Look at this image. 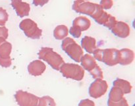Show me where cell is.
Here are the masks:
<instances>
[{
    "label": "cell",
    "instance_id": "20",
    "mask_svg": "<svg viewBox=\"0 0 135 106\" xmlns=\"http://www.w3.org/2000/svg\"><path fill=\"white\" fill-rule=\"evenodd\" d=\"M113 86H118L123 91L125 94H127L131 92L132 86L131 83L127 80H123L121 79H117L113 82Z\"/></svg>",
    "mask_w": 135,
    "mask_h": 106
},
{
    "label": "cell",
    "instance_id": "11",
    "mask_svg": "<svg viewBox=\"0 0 135 106\" xmlns=\"http://www.w3.org/2000/svg\"><path fill=\"white\" fill-rule=\"evenodd\" d=\"M15 98L18 105H38L39 98L36 95L22 90H18L15 95Z\"/></svg>",
    "mask_w": 135,
    "mask_h": 106
},
{
    "label": "cell",
    "instance_id": "10",
    "mask_svg": "<svg viewBox=\"0 0 135 106\" xmlns=\"http://www.w3.org/2000/svg\"><path fill=\"white\" fill-rule=\"evenodd\" d=\"M108 89V84L105 80L100 79H96L89 87V94L94 99L101 98L105 94Z\"/></svg>",
    "mask_w": 135,
    "mask_h": 106
},
{
    "label": "cell",
    "instance_id": "16",
    "mask_svg": "<svg viewBox=\"0 0 135 106\" xmlns=\"http://www.w3.org/2000/svg\"><path fill=\"white\" fill-rule=\"evenodd\" d=\"M119 64L121 65H128L133 62L134 59V52L128 48H123L119 50Z\"/></svg>",
    "mask_w": 135,
    "mask_h": 106
},
{
    "label": "cell",
    "instance_id": "23",
    "mask_svg": "<svg viewBox=\"0 0 135 106\" xmlns=\"http://www.w3.org/2000/svg\"><path fill=\"white\" fill-rule=\"evenodd\" d=\"M9 18V15L5 9L0 7V26H4Z\"/></svg>",
    "mask_w": 135,
    "mask_h": 106
},
{
    "label": "cell",
    "instance_id": "6",
    "mask_svg": "<svg viewBox=\"0 0 135 106\" xmlns=\"http://www.w3.org/2000/svg\"><path fill=\"white\" fill-rule=\"evenodd\" d=\"M19 28L23 31L26 36L33 40L40 39L42 35V30L39 28L38 25L30 18H26L21 21Z\"/></svg>",
    "mask_w": 135,
    "mask_h": 106
},
{
    "label": "cell",
    "instance_id": "27",
    "mask_svg": "<svg viewBox=\"0 0 135 106\" xmlns=\"http://www.w3.org/2000/svg\"><path fill=\"white\" fill-rule=\"evenodd\" d=\"M79 105H95V104L94 102L92 100H90L88 99H86V100H83L80 103H79Z\"/></svg>",
    "mask_w": 135,
    "mask_h": 106
},
{
    "label": "cell",
    "instance_id": "8",
    "mask_svg": "<svg viewBox=\"0 0 135 106\" xmlns=\"http://www.w3.org/2000/svg\"><path fill=\"white\" fill-rule=\"evenodd\" d=\"M12 45L4 38H0V65L5 68L9 67L12 64L10 55Z\"/></svg>",
    "mask_w": 135,
    "mask_h": 106
},
{
    "label": "cell",
    "instance_id": "22",
    "mask_svg": "<svg viewBox=\"0 0 135 106\" xmlns=\"http://www.w3.org/2000/svg\"><path fill=\"white\" fill-rule=\"evenodd\" d=\"M89 73H90V75H92L93 79H104V74H103V71L101 69V68L100 67V66L97 65L93 70L90 71Z\"/></svg>",
    "mask_w": 135,
    "mask_h": 106
},
{
    "label": "cell",
    "instance_id": "24",
    "mask_svg": "<svg viewBox=\"0 0 135 106\" xmlns=\"http://www.w3.org/2000/svg\"><path fill=\"white\" fill-rule=\"evenodd\" d=\"M100 5L104 9H110L113 5V0H101L100 1Z\"/></svg>",
    "mask_w": 135,
    "mask_h": 106
},
{
    "label": "cell",
    "instance_id": "25",
    "mask_svg": "<svg viewBox=\"0 0 135 106\" xmlns=\"http://www.w3.org/2000/svg\"><path fill=\"white\" fill-rule=\"evenodd\" d=\"M8 36H9L8 29L5 26H0V38L6 40L8 38Z\"/></svg>",
    "mask_w": 135,
    "mask_h": 106
},
{
    "label": "cell",
    "instance_id": "5",
    "mask_svg": "<svg viewBox=\"0 0 135 106\" xmlns=\"http://www.w3.org/2000/svg\"><path fill=\"white\" fill-rule=\"evenodd\" d=\"M91 17L98 24L103 25L109 30H111L114 26L117 21L115 17L112 16V15L108 14L99 4H96V10Z\"/></svg>",
    "mask_w": 135,
    "mask_h": 106
},
{
    "label": "cell",
    "instance_id": "3",
    "mask_svg": "<svg viewBox=\"0 0 135 106\" xmlns=\"http://www.w3.org/2000/svg\"><path fill=\"white\" fill-rule=\"evenodd\" d=\"M61 48L71 59L76 63H80L84 51L80 45L78 44L73 38H65L63 40Z\"/></svg>",
    "mask_w": 135,
    "mask_h": 106
},
{
    "label": "cell",
    "instance_id": "14",
    "mask_svg": "<svg viewBox=\"0 0 135 106\" xmlns=\"http://www.w3.org/2000/svg\"><path fill=\"white\" fill-rule=\"evenodd\" d=\"M11 5L19 17L28 16L30 11V6L28 3L22 0H11Z\"/></svg>",
    "mask_w": 135,
    "mask_h": 106
},
{
    "label": "cell",
    "instance_id": "7",
    "mask_svg": "<svg viewBox=\"0 0 135 106\" xmlns=\"http://www.w3.org/2000/svg\"><path fill=\"white\" fill-rule=\"evenodd\" d=\"M90 26L91 22L87 17L80 16L74 19L69 33L75 38H79L81 36L82 32L88 30Z\"/></svg>",
    "mask_w": 135,
    "mask_h": 106
},
{
    "label": "cell",
    "instance_id": "13",
    "mask_svg": "<svg viewBox=\"0 0 135 106\" xmlns=\"http://www.w3.org/2000/svg\"><path fill=\"white\" fill-rule=\"evenodd\" d=\"M111 30L114 35L120 38H126L130 35V26L123 21H117Z\"/></svg>",
    "mask_w": 135,
    "mask_h": 106
},
{
    "label": "cell",
    "instance_id": "18",
    "mask_svg": "<svg viewBox=\"0 0 135 106\" xmlns=\"http://www.w3.org/2000/svg\"><path fill=\"white\" fill-rule=\"evenodd\" d=\"M80 63H81V65L83 68L84 69L86 70L88 72L93 70L98 65L95 58L92 57V55H90V54L83 55L81 59H80Z\"/></svg>",
    "mask_w": 135,
    "mask_h": 106
},
{
    "label": "cell",
    "instance_id": "17",
    "mask_svg": "<svg viewBox=\"0 0 135 106\" xmlns=\"http://www.w3.org/2000/svg\"><path fill=\"white\" fill-rule=\"evenodd\" d=\"M81 47L84 49L86 52L93 54L94 50L97 49L96 39L93 37L86 36L81 40Z\"/></svg>",
    "mask_w": 135,
    "mask_h": 106
},
{
    "label": "cell",
    "instance_id": "2",
    "mask_svg": "<svg viewBox=\"0 0 135 106\" xmlns=\"http://www.w3.org/2000/svg\"><path fill=\"white\" fill-rule=\"evenodd\" d=\"M40 59L47 62L54 69L59 71L60 67L65 63L64 60L59 54L54 51L51 47H43L38 53Z\"/></svg>",
    "mask_w": 135,
    "mask_h": 106
},
{
    "label": "cell",
    "instance_id": "15",
    "mask_svg": "<svg viewBox=\"0 0 135 106\" xmlns=\"http://www.w3.org/2000/svg\"><path fill=\"white\" fill-rule=\"evenodd\" d=\"M27 69L30 75L38 76H40L44 73L46 69V66L40 60H35L29 63Z\"/></svg>",
    "mask_w": 135,
    "mask_h": 106
},
{
    "label": "cell",
    "instance_id": "12",
    "mask_svg": "<svg viewBox=\"0 0 135 106\" xmlns=\"http://www.w3.org/2000/svg\"><path fill=\"white\" fill-rule=\"evenodd\" d=\"M96 4L86 0H75L72 9L76 13L91 17L96 10Z\"/></svg>",
    "mask_w": 135,
    "mask_h": 106
},
{
    "label": "cell",
    "instance_id": "4",
    "mask_svg": "<svg viewBox=\"0 0 135 106\" xmlns=\"http://www.w3.org/2000/svg\"><path fill=\"white\" fill-rule=\"evenodd\" d=\"M59 71L67 79L80 81L84 76V69L79 65L74 63H63L59 69Z\"/></svg>",
    "mask_w": 135,
    "mask_h": 106
},
{
    "label": "cell",
    "instance_id": "19",
    "mask_svg": "<svg viewBox=\"0 0 135 106\" xmlns=\"http://www.w3.org/2000/svg\"><path fill=\"white\" fill-rule=\"evenodd\" d=\"M69 34V29L65 25H59L54 30V37L56 40H61L67 38Z\"/></svg>",
    "mask_w": 135,
    "mask_h": 106
},
{
    "label": "cell",
    "instance_id": "26",
    "mask_svg": "<svg viewBox=\"0 0 135 106\" xmlns=\"http://www.w3.org/2000/svg\"><path fill=\"white\" fill-rule=\"evenodd\" d=\"M50 0H32V3L35 6L42 7L47 4Z\"/></svg>",
    "mask_w": 135,
    "mask_h": 106
},
{
    "label": "cell",
    "instance_id": "1",
    "mask_svg": "<svg viewBox=\"0 0 135 106\" xmlns=\"http://www.w3.org/2000/svg\"><path fill=\"white\" fill-rule=\"evenodd\" d=\"M94 57L99 61L103 62L106 65L115 66L119 64L120 51L115 48L96 49L93 52Z\"/></svg>",
    "mask_w": 135,
    "mask_h": 106
},
{
    "label": "cell",
    "instance_id": "9",
    "mask_svg": "<svg viewBox=\"0 0 135 106\" xmlns=\"http://www.w3.org/2000/svg\"><path fill=\"white\" fill-rule=\"evenodd\" d=\"M124 92L119 87L113 86L109 94L108 105H129L127 101L124 97Z\"/></svg>",
    "mask_w": 135,
    "mask_h": 106
},
{
    "label": "cell",
    "instance_id": "21",
    "mask_svg": "<svg viewBox=\"0 0 135 106\" xmlns=\"http://www.w3.org/2000/svg\"><path fill=\"white\" fill-rule=\"evenodd\" d=\"M38 105H56L55 101L50 96H44L39 98Z\"/></svg>",
    "mask_w": 135,
    "mask_h": 106
}]
</instances>
